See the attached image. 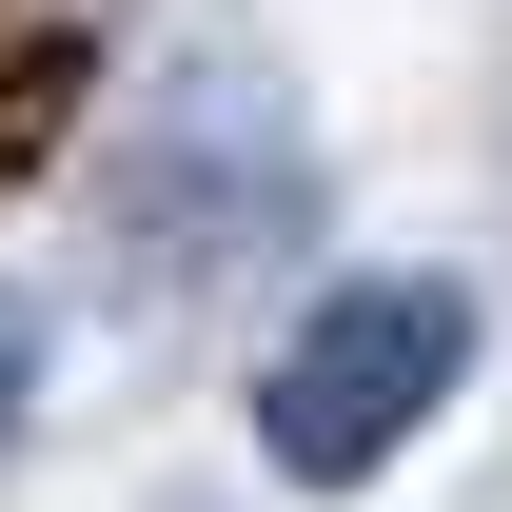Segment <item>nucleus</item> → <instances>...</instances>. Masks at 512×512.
Wrapping results in <instances>:
<instances>
[{"instance_id": "obj_4", "label": "nucleus", "mask_w": 512, "mask_h": 512, "mask_svg": "<svg viewBox=\"0 0 512 512\" xmlns=\"http://www.w3.org/2000/svg\"><path fill=\"white\" fill-rule=\"evenodd\" d=\"M40 394V296H0V414Z\"/></svg>"}, {"instance_id": "obj_3", "label": "nucleus", "mask_w": 512, "mask_h": 512, "mask_svg": "<svg viewBox=\"0 0 512 512\" xmlns=\"http://www.w3.org/2000/svg\"><path fill=\"white\" fill-rule=\"evenodd\" d=\"M60 99H79V40H20V79H0V178L40 158V119H60Z\"/></svg>"}, {"instance_id": "obj_2", "label": "nucleus", "mask_w": 512, "mask_h": 512, "mask_svg": "<svg viewBox=\"0 0 512 512\" xmlns=\"http://www.w3.org/2000/svg\"><path fill=\"white\" fill-rule=\"evenodd\" d=\"M453 375H473V276L375 256V276H335L316 316L256 355V453H276L296 493H375L394 453L453 414Z\"/></svg>"}, {"instance_id": "obj_1", "label": "nucleus", "mask_w": 512, "mask_h": 512, "mask_svg": "<svg viewBox=\"0 0 512 512\" xmlns=\"http://www.w3.org/2000/svg\"><path fill=\"white\" fill-rule=\"evenodd\" d=\"M296 237H316V119H296V79L276 60H178L119 119V158H99L119 296H217V276H256Z\"/></svg>"}]
</instances>
